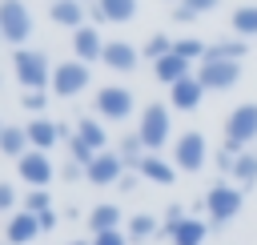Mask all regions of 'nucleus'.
Here are the masks:
<instances>
[{
    "label": "nucleus",
    "instance_id": "6e6552de",
    "mask_svg": "<svg viewBox=\"0 0 257 245\" xmlns=\"http://www.w3.org/2000/svg\"><path fill=\"white\" fill-rule=\"evenodd\" d=\"M84 84H88V64L84 60H60L52 68V92L56 96H76V92H84Z\"/></svg>",
    "mask_w": 257,
    "mask_h": 245
},
{
    "label": "nucleus",
    "instance_id": "412c9836",
    "mask_svg": "<svg viewBox=\"0 0 257 245\" xmlns=\"http://www.w3.org/2000/svg\"><path fill=\"white\" fill-rule=\"evenodd\" d=\"M205 233H209V225H205V221H197V217H185L169 241H173V245H205Z\"/></svg>",
    "mask_w": 257,
    "mask_h": 245
},
{
    "label": "nucleus",
    "instance_id": "0eeeda50",
    "mask_svg": "<svg viewBox=\"0 0 257 245\" xmlns=\"http://www.w3.org/2000/svg\"><path fill=\"white\" fill-rule=\"evenodd\" d=\"M133 108H137V100H133V92H128L124 84H104V88L96 92V112H100L104 120H128Z\"/></svg>",
    "mask_w": 257,
    "mask_h": 245
},
{
    "label": "nucleus",
    "instance_id": "f257e3e1",
    "mask_svg": "<svg viewBox=\"0 0 257 245\" xmlns=\"http://www.w3.org/2000/svg\"><path fill=\"white\" fill-rule=\"evenodd\" d=\"M12 68H16V80L24 84V92H48V88H52V64H48V52L16 48V52H12Z\"/></svg>",
    "mask_w": 257,
    "mask_h": 245
},
{
    "label": "nucleus",
    "instance_id": "6ab92c4d",
    "mask_svg": "<svg viewBox=\"0 0 257 245\" xmlns=\"http://www.w3.org/2000/svg\"><path fill=\"white\" fill-rule=\"evenodd\" d=\"M28 129V141H32V149H52L56 141H60V125H52L48 116H32V125H24Z\"/></svg>",
    "mask_w": 257,
    "mask_h": 245
},
{
    "label": "nucleus",
    "instance_id": "4468645a",
    "mask_svg": "<svg viewBox=\"0 0 257 245\" xmlns=\"http://www.w3.org/2000/svg\"><path fill=\"white\" fill-rule=\"evenodd\" d=\"M201 96H205V84H201L197 76H185V80H177V84L169 88V100H173V108H181V112H193V108L201 104Z\"/></svg>",
    "mask_w": 257,
    "mask_h": 245
},
{
    "label": "nucleus",
    "instance_id": "dca6fc26",
    "mask_svg": "<svg viewBox=\"0 0 257 245\" xmlns=\"http://www.w3.org/2000/svg\"><path fill=\"white\" fill-rule=\"evenodd\" d=\"M145 181H153V185H173L177 181V165L173 161H165L161 153H149L145 161H141V169H137Z\"/></svg>",
    "mask_w": 257,
    "mask_h": 245
},
{
    "label": "nucleus",
    "instance_id": "20e7f679",
    "mask_svg": "<svg viewBox=\"0 0 257 245\" xmlns=\"http://www.w3.org/2000/svg\"><path fill=\"white\" fill-rule=\"evenodd\" d=\"M205 161H209V145H205L201 133L189 129V133H181V137L173 141V165H177L181 173H201Z\"/></svg>",
    "mask_w": 257,
    "mask_h": 245
},
{
    "label": "nucleus",
    "instance_id": "ddd939ff",
    "mask_svg": "<svg viewBox=\"0 0 257 245\" xmlns=\"http://www.w3.org/2000/svg\"><path fill=\"white\" fill-rule=\"evenodd\" d=\"M4 237H8V245H32L36 237H40V221H36V213H12L8 217V225H4Z\"/></svg>",
    "mask_w": 257,
    "mask_h": 245
},
{
    "label": "nucleus",
    "instance_id": "f8f14e48",
    "mask_svg": "<svg viewBox=\"0 0 257 245\" xmlns=\"http://www.w3.org/2000/svg\"><path fill=\"white\" fill-rule=\"evenodd\" d=\"M104 44H108V40H100L96 24H84V28L72 32V52H76V60H84V64L104 60Z\"/></svg>",
    "mask_w": 257,
    "mask_h": 245
},
{
    "label": "nucleus",
    "instance_id": "bb28decb",
    "mask_svg": "<svg viewBox=\"0 0 257 245\" xmlns=\"http://www.w3.org/2000/svg\"><path fill=\"white\" fill-rule=\"evenodd\" d=\"M233 32H237L241 40L257 36V4H241V8H233Z\"/></svg>",
    "mask_w": 257,
    "mask_h": 245
},
{
    "label": "nucleus",
    "instance_id": "c756f323",
    "mask_svg": "<svg viewBox=\"0 0 257 245\" xmlns=\"http://www.w3.org/2000/svg\"><path fill=\"white\" fill-rule=\"evenodd\" d=\"M173 48H177V40H173V36H165V32H153V36L145 40V48H141V56H149V60L157 64V60H161V56H169Z\"/></svg>",
    "mask_w": 257,
    "mask_h": 245
},
{
    "label": "nucleus",
    "instance_id": "aec40b11",
    "mask_svg": "<svg viewBox=\"0 0 257 245\" xmlns=\"http://www.w3.org/2000/svg\"><path fill=\"white\" fill-rule=\"evenodd\" d=\"M52 20L60 28H84V4L80 0H52Z\"/></svg>",
    "mask_w": 257,
    "mask_h": 245
},
{
    "label": "nucleus",
    "instance_id": "9d476101",
    "mask_svg": "<svg viewBox=\"0 0 257 245\" xmlns=\"http://www.w3.org/2000/svg\"><path fill=\"white\" fill-rule=\"evenodd\" d=\"M16 169H20V181H28V189H48V181H52V161L40 149H28L16 161Z\"/></svg>",
    "mask_w": 257,
    "mask_h": 245
},
{
    "label": "nucleus",
    "instance_id": "2eb2a0df",
    "mask_svg": "<svg viewBox=\"0 0 257 245\" xmlns=\"http://www.w3.org/2000/svg\"><path fill=\"white\" fill-rule=\"evenodd\" d=\"M137 60H141V48H133V44H124V40H108V44H104V64H108L112 72H133Z\"/></svg>",
    "mask_w": 257,
    "mask_h": 245
},
{
    "label": "nucleus",
    "instance_id": "c9c22d12",
    "mask_svg": "<svg viewBox=\"0 0 257 245\" xmlns=\"http://www.w3.org/2000/svg\"><path fill=\"white\" fill-rule=\"evenodd\" d=\"M20 104H24L28 112H44V104H48V92H20Z\"/></svg>",
    "mask_w": 257,
    "mask_h": 245
},
{
    "label": "nucleus",
    "instance_id": "b1692460",
    "mask_svg": "<svg viewBox=\"0 0 257 245\" xmlns=\"http://www.w3.org/2000/svg\"><path fill=\"white\" fill-rule=\"evenodd\" d=\"M88 229H92V237L96 233H108V229H120V209L116 205H96L88 213Z\"/></svg>",
    "mask_w": 257,
    "mask_h": 245
},
{
    "label": "nucleus",
    "instance_id": "4be33fe9",
    "mask_svg": "<svg viewBox=\"0 0 257 245\" xmlns=\"http://www.w3.org/2000/svg\"><path fill=\"white\" fill-rule=\"evenodd\" d=\"M249 52V44L241 40V36H233V40H217V44H209V52L201 56V60H241Z\"/></svg>",
    "mask_w": 257,
    "mask_h": 245
},
{
    "label": "nucleus",
    "instance_id": "79ce46f5",
    "mask_svg": "<svg viewBox=\"0 0 257 245\" xmlns=\"http://www.w3.org/2000/svg\"><path fill=\"white\" fill-rule=\"evenodd\" d=\"M68 245H92V241H68Z\"/></svg>",
    "mask_w": 257,
    "mask_h": 245
},
{
    "label": "nucleus",
    "instance_id": "cd10ccee",
    "mask_svg": "<svg viewBox=\"0 0 257 245\" xmlns=\"http://www.w3.org/2000/svg\"><path fill=\"white\" fill-rule=\"evenodd\" d=\"M157 233H161V225H157L153 213H133L128 217V241H145V237H157Z\"/></svg>",
    "mask_w": 257,
    "mask_h": 245
},
{
    "label": "nucleus",
    "instance_id": "f704fd0d",
    "mask_svg": "<svg viewBox=\"0 0 257 245\" xmlns=\"http://www.w3.org/2000/svg\"><path fill=\"white\" fill-rule=\"evenodd\" d=\"M181 221H185V209H181V205H169V209H165V221H161V237H173Z\"/></svg>",
    "mask_w": 257,
    "mask_h": 245
},
{
    "label": "nucleus",
    "instance_id": "9b49d317",
    "mask_svg": "<svg viewBox=\"0 0 257 245\" xmlns=\"http://www.w3.org/2000/svg\"><path fill=\"white\" fill-rule=\"evenodd\" d=\"M120 177H124V161H120V153H96V161L84 169V181H92V185H120Z\"/></svg>",
    "mask_w": 257,
    "mask_h": 245
},
{
    "label": "nucleus",
    "instance_id": "c03bdc74",
    "mask_svg": "<svg viewBox=\"0 0 257 245\" xmlns=\"http://www.w3.org/2000/svg\"><path fill=\"white\" fill-rule=\"evenodd\" d=\"M0 40H4V36H0Z\"/></svg>",
    "mask_w": 257,
    "mask_h": 245
},
{
    "label": "nucleus",
    "instance_id": "7ed1b4c3",
    "mask_svg": "<svg viewBox=\"0 0 257 245\" xmlns=\"http://www.w3.org/2000/svg\"><path fill=\"white\" fill-rule=\"evenodd\" d=\"M0 36L16 48H24V40L32 36V12L24 0H0Z\"/></svg>",
    "mask_w": 257,
    "mask_h": 245
},
{
    "label": "nucleus",
    "instance_id": "a878e982",
    "mask_svg": "<svg viewBox=\"0 0 257 245\" xmlns=\"http://www.w3.org/2000/svg\"><path fill=\"white\" fill-rule=\"evenodd\" d=\"M145 157H149V149H145L141 133H124V137H120V161H124L128 169H141Z\"/></svg>",
    "mask_w": 257,
    "mask_h": 245
},
{
    "label": "nucleus",
    "instance_id": "4c0bfd02",
    "mask_svg": "<svg viewBox=\"0 0 257 245\" xmlns=\"http://www.w3.org/2000/svg\"><path fill=\"white\" fill-rule=\"evenodd\" d=\"M12 205H16V189H12L8 181H0V213H8Z\"/></svg>",
    "mask_w": 257,
    "mask_h": 245
},
{
    "label": "nucleus",
    "instance_id": "7c9ffc66",
    "mask_svg": "<svg viewBox=\"0 0 257 245\" xmlns=\"http://www.w3.org/2000/svg\"><path fill=\"white\" fill-rule=\"evenodd\" d=\"M233 181H241V185H257V153H241L237 157V165H233Z\"/></svg>",
    "mask_w": 257,
    "mask_h": 245
},
{
    "label": "nucleus",
    "instance_id": "a211bd4d",
    "mask_svg": "<svg viewBox=\"0 0 257 245\" xmlns=\"http://www.w3.org/2000/svg\"><path fill=\"white\" fill-rule=\"evenodd\" d=\"M28 149H32L28 129H24V125H4V133H0V153H4V157H12V161H20Z\"/></svg>",
    "mask_w": 257,
    "mask_h": 245
},
{
    "label": "nucleus",
    "instance_id": "58836bf2",
    "mask_svg": "<svg viewBox=\"0 0 257 245\" xmlns=\"http://www.w3.org/2000/svg\"><path fill=\"white\" fill-rule=\"evenodd\" d=\"M233 165H237V157H233V153H225V149H217V169L233 177Z\"/></svg>",
    "mask_w": 257,
    "mask_h": 245
},
{
    "label": "nucleus",
    "instance_id": "393cba45",
    "mask_svg": "<svg viewBox=\"0 0 257 245\" xmlns=\"http://www.w3.org/2000/svg\"><path fill=\"white\" fill-rule=\"evenodd\" d=\"M96 8L104 12L108 24H128L137 16V0H96Z\"/></svg>",
    "mask_w": 257,
    "mask_h": 245
},
{
    "label": "nucleus",
    "instance_id": "a19ab883",
    "mask_svg": "<svg viewBox=\"0 0 257 245\" xmlns=\"http://www.w3.org/2000/svg\"><path fill=\"white\" fill-rule=\"evenodd\" d=\"M60 173H64V181H76V177H80V173H84V169H80V165H76V161H68V165H64V169H60Z\"/></svg>",
    "mask_w": 257,
    "mask_h": 245
},
{
    "label": "nucleus",
    "instance_id": "473e14b6",
    "mask_svg": "<svg viewBox=\"0 0 257 245\" xmlns=\"http://www.w3.org/2000/svg\"><path fill=\"white\" fill-rule=\"evenodd\" d=\"M173 52H177V56H185V60L193 64V60H201V56L209 52V44H205V40H197V36H185V40H177V48H173Z\"/></svg>",
    "mask_w": 257,
    "mask_h": 245
},
{
    "label": "nucleus",
    "instance_id": "5701e85b",
    "mask_svg": "<svg viewBox=\"0 0 257 245\" xmlns=\"http://www.w3.org/2000/svg\"><path fill=\"white\" fill-rule=\"evenodd\" d=\"M76 137H80L88 149H96V153H104V145H108L104 125H96V116H80V120H76Z\"/></svg>",
    "mask_w": 257,
    "mask_h": 245
},
{
    "label": "nucleus",
    "instance_id": "39448f33",
    "mask_svg": "<svg viewBox=\"0 0 257 245\" xmlns=\"http://www.w3.org/2000/svg\"><path fill=\"white\" fill-rule=\"evenodd\" d=\"M241 201H245V197H241V189H237V185H225V181H221V185H213V189L205 193L209 221H213V225H229V221L241 213Z\"/></svg>",
    "mask_w": 257,
    "mask_h": 245
},
{
    "label": "nucleus",
    "instance_id": "e433bc0d",
    "mask_svg": "<svg viewBox=\"0 0 257 245\" xmlns=\"http://www.w3.org/2000/svg\"><path fill=\"white\" fill-rule=\"evenodd\" d=\"M92 245H128V233L108 229V233H96V237H92Z\"/></svg>",
    "mask_w": 257,
    "mask_h": 245
},
{
    "label": "nucleus",
    "instance_id": "c85d7f7f",
    "mask_svg": "<svg viewBox=\"0 0 257 245\" xmlns=\"http://www.w3.org/2000/svg\"><path fill=\"white\" fill-rule=\"evenodd\" d=\"M221 0H177V12H173V20H181V24H189V20H197L201 12H213Z\"/></svg>",
    "mask_w": 257,
    "mask_h": 245
},
{
    "label": "nucleus",
    "instance_id": "1a4fd4ad",
    "mask_svg": "<svg viewBox=\"0 0 257 245\" xmlns=\"http://www.w3.org/2000/svg\"><path fill=\"white\" fill-rule=\"evenodd\" d=\"M225 141H237V145L257 141V104H237L225 116Z\"/></svg>",
    "mask_w": 257,
    "mask_h": 245
},
{
    "label": "nucleus",
    "instance_id": "423d86ee",
    "mask_svg": "<svg viewBox=\"0 0 257 245\" xmlns=\"http://www.w3.org/2000/svg\"><path fill=\"white\" fill-rule=\"evenodd\" d=\"M197 80L205 84V92H229L241 80V60H201Z\"/></svg>",
    "mask_w": 257,
    "mask_h": 245
},
{
    "label": "nucleus",
    "instance_id": "2f4dec72",
    "mask_svg": "<svg viewBox=\"0 0 257 245\" xmlns=\"http://www.w3.org/2000/svg\"><path fill=\"white\" fill-rule=\"evenodd\" d=\"M68 161H76L80 169H88V165L96 161V149H88V145H84V141L72 133V137H68Z\"/></svg>",
    "mask_w": 257,
    "mask_h": 245
},
{
    "label": "nucleus",
    "instance_id": "ea45409f",
    "mask_svg": "<svg viewBox=\"0 0 257 245\" xmlns=\"http://www.w3.org/2000/svg\"><path fill=\"white\" fill-rule=\"evenodd\" d=\"M36 221H40V233H48V229H56V209H48V213H36Z\"/></svg>",
    "mask_w": 257,
    "mask_h": 245
},
{
    "label": "nucleus",
    "instance_id": "f03ea898",
    "mask_svg": "<svg viewBox=\"0 0 257 245\" xmlns=\"http://www.w3.org/2000/svg\"><path fill=\"white\" fill-rule=\"evenodd\" d=\"M137 133H141V141H145V149H149V153H161V149L169 145V137H173V116H169V108H165V104H157V100H153V104H145Z\"/></svg>",
    "mask_w": 257,
    "mask_h": 245
},
{
    "label": "nucleus",
    "instance_id": "72a5a7b5",
    "mask_svg": "<svg viewBox=\"0 0 257 245\" xmlns=\"http://www.w3.org/2000/svg\"><path fill=\"white\" fill-rule=\"evenodd\" d=\"M24 209H28V213H48V209H52V197H48V189H28V197H24Z\"/></svg>",
    "mask_w": 257,
    "mask_h": 245
},
{
    "label": "nucleus",
    "instance_id": "f3484780",
    "mask_svg": "<svg viewBox=\"0 0 257 245\" xmlns=\"http://www.w3.org/2000/svg\"><path fill=\"white\" fill-rule=\"evenodd\" d=\"M153 72H157V80H161V84H169V88H173L177 80H185V76H193V72H189V60H185V56H177V52H169V56H161V60L153 64Z\"/></svg>",
    "mask_w": 257,
    "mask_h": 245
},
{
    "label": "nucleus",
    "instance_id": "37998d69",
    "mask_svg": "<svg viewBox=\"0 0 257 245\" xmlns=\"http://www.w3.org/2000/svg\"><path fill=\"white\" fill-rule=\"evenodd\" d=\"M80 4H84V0H80Z\"/></svg>",
    "mask_w": 257,
    "mask_h": 245
}]
</instances>
